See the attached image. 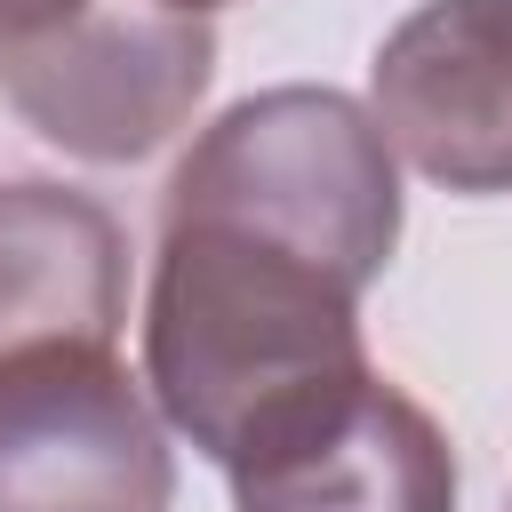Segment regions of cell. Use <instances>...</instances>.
I'll list each match as a JSON object with an SVG mask.
<instances>
[{
  "mask_svg": "<svg viewBox=\"0 0 512 512\" xmlns=\"http://www.w3.org/2000/svg\"><path fill=\"white\" fill-rule=\"evenodd\" d=\"M144 376L160 416L232 464L280 416L368 376L360 296L256 232L168 216L144 296Z\"/></svg>",
  "mask_w": 512,
  "mask_h": 512,
  "instance_id": "obj_1",
  "label": "cell"
},
{
  "mask_svg": "<svg viewBox=\"0 0 512 512\" xmlns=\"http://www.w3.org/2000/svg\"><path fill=\"white\" fill-rule=\"evenodd\" d=\"M168 216L256 232L360 296L400 240V168L376 112H360L352 96L264 88L184 152Z\"/></svg>",
  "mask_w": 512,
  "mask_h": 512,
  "instance_id": "obj_2",
  "label": "cell"
},
{
  "mask_svg": "<svg viewBox=\"0 0 512 512\" xmlns=\"http://www.w3.org/2000/svg\"><path fill=\"white\" fill-rule=\"evenodd\" d=\"M216 40L160 0H88L56 32L0 48V96L72 160H144L208 96Z\"/></svg>",
  "mask_w": 512,
  "mask_h": 512,
  "instance_id": "obj_3",
  "label": "cell"
},
{
  "mask_svg": "<svg viewBox=\"0 0 512 512\" xmlns=\"http://www.w3.org/2000/svg\"><path fill=\"white\" fill-rule=\"evenodd\" d=\"M176 456L112 344L0 360V512H168Z\"/></svg>",
  "mask_w": 512,
  "mask_h": 512,
  "instance_id": "obj_4",
  "label": "cell"
},
{
  "mask_svg": "<svg viewBox=\"0 0 512 512\" xmlns=\"http://www.w3.org/2000/svg\"><path fill=\"white\" fill-rule=\"evenodd\" d=\"M224 472L240 512H456L448 432L376 368L280 416Z\"/></svg>",
  "mask_w": 512,
  "mask_h": 512,
  "instance_id": "obj_5",
  "label": "cell"
},
{
  "mask_svg": "<svg viewBox=\"0 0 512 512\" xmlns=\"http://www.w3.org/2000/svg\"><path fill=\"white\" fill-rule=\"evenodd\" d=\"M376 128L448 192H512V0H424L376 48Z\"/></svg>",
  "mask_w": 512,
  "mask_h": 512,
  "instance_id": "obj_6",
  "label": "cell"
},
{
  "mask_svg": "<svg viewBox=\"0 0 512 512\" xmlns=\"http://www.w3.org/2000/svg\"><path fill=\"white\" fill-rule=\"evenodd\" d=\"M128 320V240L104 200L0 184V360L40 344H112Z\"/></svg>",
  "mask_w": 512,
  "mask_h": 512,
  "instance_id": "obj_7",
  "label": "cell"
},
{
  "mask_svg": "<svg viewBox=\"0 0 512 512\" xmlns=\"http://www.w3.org/2000/svg\"><path fill=\"white\" fill-rule=\"evenodd\" d=\"M88 0H0V48L8 40H32V32H56L64 16H80Z\"/></svg>",
  "mask_w": 512,
  "mask_h": 512,
  "instance_id": "obj_8",
  "label": "cell"
},
{
  "mask_svg": "<svg viewBox=\"0 0 512 512\" xmlns=\"http://www.w3.org/2000/svg\"><path fill=\"white\" fill-rule=\"evenodd\" d=\"M160 8H184V16H208V8H224V0H160Z\"/></svg>",
  "mask_w": 512,
  "mask_h": 512,
  "instance_id": "obj_9",
  "label": "cell"
}]
</instances>
